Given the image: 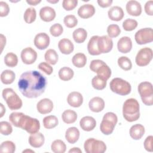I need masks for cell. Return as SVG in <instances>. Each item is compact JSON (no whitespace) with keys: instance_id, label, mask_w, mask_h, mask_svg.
<instances>
[{"instance_id":"cell-55","label":"cell","mask_w":153,"mask_h":153,"mask_svg":"<svg viewBox=\"0 0 153 153\" xmlns=\"http://www.w3.org/2000/svg\"><path fill=\"white\" fill-rule=\"evenodd\" d=\"M41 2V0H26V2L30 5H36L38 4Z\"/></svg>"},{"instance_id":"cell-11","label":"cell","mask_w":153,"mask_h":153,"mask_svg":"<svg viewBox=\"0 0 153 153\" xmlns=\"http://www.w3.org/2000/svg\"><path fill=\"white\" fill-rule=\"evenodd\" d=\"M134 39L139 45L146 44L153 41V30L151 27L143 28L136 32Z\"/></svg>"},{"instance_id":"cell-38","label":"cell","mask_w":153,"mask_h":153,"mask_svg":"<svg viewBox=\"0 0 153 153\" xmlns=\"http://www.w3.org/2000/svg\"><path fill=\"white\" fill-rule=\"evenodd\" d=\"M5 64L11 68L15 67L18 63V58L16 54L13 53H8L4 57Z\"/></svg>"},{"instance_id":"cell-13","label":"cell","mask_w":153,"mask_h":153,"mask_svg":"<svg viewBox=\"0 0 153 153\" xmlns=\"http://www.w3.org/2000/svg\"><path fill=\"white\" fill-rule=\"evenodd\" d=\"M21 59L22 62L26 65H31L33 63L37 58V53L31 47H26L21 52Z\"/></svg>"},{"instance_id":"cell-29","label":"cell","mask_w":153,"mask_h":153,"mask_svg":"<svg viewBox=\"0 0 153 153\" xmlns=\"http://www.w3.org/2000/svg\"><path fill=\"white\" fill-rule=\"evenodd\" d=\"M62 118L63 122L66 124L74 123L77 119V114L74 111L68 109L62 113Z\"/></svg>"},{"instance_id":"cell-15","label":"cell","mask_w":153,"mask_h":153,"mask_svg":"<svg viewBox=\"0 0 153 153\" xmlns=\"http://www.w3.org/2000/svg\"><path fill=\"white\" fill-rule=\"evenodd\" d=\"M36 108L40 114H47L52 111L53 109V103L50 99L44 98L38 102Z\"/></svg>"},{"instance_id":"cell-59","label":"cell","mask_w":153,"mask_h":153,"mask_svg":"<svg viewBox=\"0 0 153 153\" xmlns=\"http://www.w3.org/2000/svg\"><path fill=\"white\" fill-rule=\"evenodd\" d=\"M34 152V151H32V150H28V149H26V150H25V151H23V152Z\"/></svg>"},{"instance_id":"cell-41","label":"cell","mask_w":153,"mask_h":153,"mask_svg":"<svg viewBox=\"0 0 153 153\" xmlns=\"http://www.w3.org/2000/svg\"><path fill=\"white\" fill-rule=\"evenodd\" d=\"M118 66L124 71H129L132 68V63L130 59L126 56H121L118 59Z\"/></svg>"},{"instance_id":"cell-40","label":"cell","mask_w":153,"mask_h":153,"mask_svg":"<svg viewBox=\"0 0 153 153\" xmlns=\"http://www.w3.org/2000/svg\"><path fill=\"white\" fill-rule=\"evenodd\" d=\"M24 115L22 112H12L9 116V120L14 126L20 127V124Z\"/></svg>"},{"instance_id":"cell-24","label":"cell","mask_w":153,"mask_h":153,"mask_svg":"<svg viewBox=\"0 0 153 153\" xmlns=\"http://www.w3.org/2000/svg\"><path fill=\"white\" fill-rule=\"evenodd\" d=\"M45 141V138L40 132L31 134L29 137V143L30 145L33 148H39L42 146Z\"/></svg>"},{"instance_id":"cell-3","label":"cell","mask_w":153,"mask_h":153,"mask_svg":"<svg viewBox=\"0 0 153 153\" xmlns=\"http://www.w3.org/2000/svg\"><path fill=\"white\" fill-rule=\"evenodd\" d=\"M2 95L11 110L19 109L22 106L21 99L12 88H6L4 89Z\"/></svg>"},{"instance_id":"cell-57","label":"cell","mask_w":153,"mask_h":153,"mask_svg":"<svg viewBox=\"0 0 153 153\" xmlns=\"http://www.w3.org/2000/svg\"><path fill=\"white\" fill-rule=\"evenodd\" d=\"M0 106H1V116L0 117H2L3 115H4V114L5 112V107L4 106L3 104L2 103H1L0 104Z\"/></svg>"},{"instance_id":"cell-4","label":"cell","mask_w":153,"mask_h":153,"mask_svg":"<svg viewBox=\"0 0 153 153\" xmlns=\"http://www.w3.org/2000/svg\"><path fill=\"white\" fill-rule=\"evenodd\" d=\"M117 121L118 118L116 114L111 112L106 113L103 117L102 121L100 125L101 132L105 135L111 134L114 131Z\"/></svg>"},{"instance_id":"cell-2","label":"cell","mask_w":153,"mask_h":153,"mask_svg":"<svg viewBox=\"0 0 153 153\" xmlns=\"http://www.w3.org/2000/svg\"><path fill=\"white\" fill-rule=\"evenodd\" d=\"M139 104L137 100L133 98L127 99L123 106V115L125 120L128 122L137 120L140 117Z\"/></svg>"},{"instance_id":"cell-42","label":"cell","mask_w":153,"mask_h":153,"mask_svg":"<svg viewBox=\"0 0 153 153\" xmlns=\"http://www.w3.org/2000/svg\"><path fill=\"white\" fill-rule=\"evenodd\" d=\"M16 150L15 144L10 140L3 142L1 145L0 151L1 152L13 153Z\"/></svg>"},{"instance_id":"cell-26","label":"cell","mask_w":153,"mask_h":153,"mask_svg":"<svg viewBox=\"0 0 153 153\" xmlns=\"http://www.w3.org/2000/svg\"><path fill=\"white\" fill-rule=\"evenodd\" d=\"M79 137V131L75 127L68 128L65 133V138L69 143H75Z\"/></svg>"},{"instance_id":"cell-23","label":"cell","mask_w":153,"mask_h":153,"mask_svg":"<svg viewBox=\"0 0 153 153\" xmlns=\"http://www.w3.org/2000/svg\"><path fill=\"white\" fill-rule=\"evenodd\" d=\"M58 47L60 52L64 54H71L74 49L73 43L67 38H63L59 41Z\"/></svg>"},{"instance_id":"cell-39","label":"cell","mask_w":153,"mask_h":153,"mask_svg":"<svg viewBox=\"0 0 153 153\" xmlns=\"http://www.w3.org/2000/svg\"><path fill=\"white\" fill-rule=\"evenodd\" d=\"M36 17V12L34 8H27L24 13V20L27 23H33Z\"/></svg>"},{"instance_id":"cell-34","label":"cell","mask_w":153,"mask_h":153,"mask_svg":"<svg viewBox=\"0 0 153 153\" xmlns=\"http://www.w3.org/2000/svg\"><path fill=\"white\" fill-rule=\"evenodd\" d=\"M74 75L72 69L68 67H63L59 71V76L62 81H69L71 79Z\"/></svg>"},{"instance_id":"cell-28","label":"cell","mask_w":153,"mask_h":153,"mask_svg":"<svg viewBox=\"0 0 153 153\" xmlns=\"http://www.w3.org/2000/svg\"><path fill=\"white\" fill-rule=\"evenodd\" d=\"M99 36H93L89 40L87 44V50L88 53L92 56H97L100 54L97 48V41Z\"/></svg>"},{"instance_id":"cell-18","label":"cell","mask_w":153,"mask_h":153,"mask_svg":"<svg viewBox=\"0 0 153 153\" xmlns=\"http://www.w3.org/2000/svg\"><path fill=\"white\" fill-rule=\"evenodd\" d=\"M117 48L120 52L122 53H127L131 50L132 42L128 36H123L118 41Z\"/></svg>"},{"instance_id":"cell-6","label":"cell","mask_w":153,"mask_h":153,"mask_svg":"<svg viewBox=\"0 0 153 153\" xmlns=\"http://www.w3.org/2000/svg\"><path fill=\"white\" fill-rule=\"evenodd\" d=\"M138 92L143 103L147 106H151L153 103L152 84L148 81L140 82L137 87Z\"/></svg>"},{"instance_id":"cell-50","label":"cell","mask_w":153,"mask_h":153,"mask_svg":"<svg viewBox=\"0 0 153 153\" xmlns=\"http://www.w3.org/2000/svg\"><path fill=\"white\" fill-rule=\"evenodd\" d=\"M10 11V8L7 3L4 1L0 2V16L5 17L7 16Z\"/></svg>"},{"instance_id":"cell-36","label":"cell","mask_w":153,"mask_h":153,"mask_svg":"<svg viewBox=\"0 0 153 153\" xmlns=\"http://www.w3.org/2000/svg\"><path fill=\"white\" fill-rule=\"evenodd\" d=\"M43 125L45 128L51 129L56 127L58 124L59 121L57 118L54 115H49L44 118Z\"/></svg>"},{"instance_id":"cell-10","label":"cell","mask_w":153,"mask_h":153,"mask_svg":"<svg viewBox=\"0 0 153 153\" xmlns=\"http://www.w3.org/2000/svg\"><path fill=\"white\" fill-rule=\"evenodd\" d=\"M152 50L148 47L141 48L137 53L135 62L137 65L139 66H145L148 65L152 59Z\"/></svg>"},{"instance_id":"cell-54","label":"cell","mask_w":153,"mask_h":153,"mask_svg":"<svg viewBox=\"0 0 153 153\" xmlns=\"http://www.w3.org/2000/svg\"><path fill=\"white\" fill-rule=\"evenodd\" d=\"M1 52L3 50V48H4V47L5 45V44H6V38L5 36L2 35V34H1Z\"/></svg>"},{"instance_id":"cell-9","label":"cell","mask_w":153,"mask_h":153,"mask_svg":"<svg viewBox=\"0 0 153 153\" xmlns=\"http://www.w3.org/2000/svg\"><path fill=\"white\" fill-rule=\"evenodd\" d=\"M84 148L87 153H103L106 150V146L103 141L94 138L87 139Z\"/></svg>"},{"instance_id":"cell-22","label":"cell","mask_w":153,"mask_h":153,"mask_svg":"<svg viewBox=\"0 0 153 153\" xmlns=\"http://www.w3.org/2000/svg\"><path fill=\"white\" fill-rule=\"evenodd\" d=\"M90 109L94 112H99L105 108V102L100 97H93L88 103Z\"/></svg>"},{"instance_id":"cell-31","label":"cell","mask_w":153,"mask_h":153,"mask_svg":"<svg viewBox=\"0 0 153 153\" xmlns=\"http://www.w3.org/2000/svg\"><path fill=\"white\" fill-rule=\"evenodd\" d=\"M16 78L15 73L11 70H5L1 74V81L4 84H10Z\"/></svg>"},{"instance_id":"cell-27","label":"cell","mask_w":153,"mask_h":153,"mask_svg":"<svg viewBox=\"0 0 153 153\" xmlns=\"http://www.w3.org/2000/svg\"><path fill=\"white\" fill-rule=\"evenodd\" d=\"M145 133V127L140 124L132 126L130 129V136L134 140H139L142 137Z\"/></svg>"},{"instance_id":"cell-16","label":"cell","mask_w":153,"mask_h":153,"mask_svg":"<svg viewBox=\"0 0 153 153\" xmlns=\"http://www.w3.org/2000/svg\"><path fill=\"white\" fill-rule=\"evenodd\" d=\"M126 8L128 14L131 16H139L142 13L141 5L137 1L131 0L128 1Z\"/></svg>"},{"instance_id":"cell-19","label":"cell","mask_w":153,"mask_h":153,"mask_svg":"<svg viewBox=\"0 0 153 153\" xmlns=\"http://www.w3.org/2000/svg\"><path fill=\"white\" fill-rule=\"evenodd\" d=\"M39 16L42 20L49 22L53 20L56 17V11L50 7H44L39 11Z\"/></svg>"},{"instance_id":"cell-17","label":"cell","mask_w":153,"mask_h":153,"mask_svg":"<svg viewBox=\"0 0 153 153\" xmlns=\"http://www.w3.org/2000/svg\"><path fill=\"white\" fill-rule=\"evenodd\" d=\"M67 102L71 106L78 108L82 104L83 97L80 93L77 91H72L68 96Z\"/></svg>"},{"instance_id":"cell-37","label":"cell","mask_w":153,"mask_h":153,"mask_svg":"<svg viewBox=\"0 0 153 153\" xmlns=\"http://www.w3.org/2000/svg\"><path fill=\"white\" fill-rule=\"evenodd\" d=\"M45 61L51 65H56L58 61V54L57 52L53 49H48L45 53Z\"/></svg>"},{"instance_id":"cell-5","label":"cell","mask_w":153,"mask_h":153,"mask_svg":"<svg viewBox=\"0 0 153 153\" xmlns=\"http://www.w3.org/2000/svg\"><path fill=\"white\" fill-rule=\"evenodd\" d=\"M112 91L121 96H126L131 92V85L127 81L120 78H115L109 84Z\"/></svg>"},{"instance_id":"cell-8","label":"cell","mask_w":153,"mask_h":153,"mask_svg":"<svg viewBox=\"0 0 153 153\" xmlns=\"http://www.w3.org/2000/svg\"><path fill=\"white\" fill-rule=\"evenodd\" d=\"M20 128L26 130L30 134H33L38 132L40 128V123L36 118L30 117L25 114L21 120Z\"/></svg>"},{"instance_id":"cell-49","label":"cell","mask_w":153,"mask_h":153,"mask_svg":"<svg viewBox=\"0 0 153 153\" xmlns=\"http://www.w3.org/2000/svg\"><path fill=\"white\" fill-rule=\"evenodd\" d=\"M38 68L45 72L47 75H51L53 71V68L47 62L40 63L38 66Z\"/></svg>"},{"instance_id":"cell-52","label":"cell","mask_w":153,"mask_h":153,"mask_svg":"<svg viewBox=\"0 0 153 153\" xmlns=\"http://www.w3.org/2000/svg\"><path fill=\"white\" fill-rule=\"evenodd\" d=\"M145 11L149 16L153 15V1H147L145 5Z\"/></svg>"},{"instance_id":"cell-53","label":"cell","mask_w":153,"mask_h":153,"mask_svg":"<svg viewBox=\"0 0 153 153\" xmlns=\"http://www.w3.org/2000/svg\"><path fill=\"white\" fill-rule=\"evenodd\" d=\"M112 0H97L99 5L102 8H106L109 7L112 4Z\"/></svg>"},{"instance_id":"cell-47","label":"cell","mask_w":153,"mask_h":153,"mask_svg":"<svg viewBox=\"0 0 153 153\" xmlns=\"http://www.w3.org/2000/svg\"><path fill=\"white\" fill-rule=\"evenodd\" d=\"M63 31V28L60 23H55L50 28V32L51 35L54 37L59 36L62 35Z\"/></svg>"},{"instance_id":"cell-30","label":"cell","mask_w":153,"mask_h":153,"mask_svg":"<svg viewBox=\"0 0 153 153\" xmlns=\"http://www.w3.org/2000/svg\"><path fill=\"white\" fill-rule=\"evenodd\" d=\"M72 36L76 43H82L87 38V33L84 29L79 27L73 32Z\"/></svg>"},{"instance_id":"cell-48","label":"cell","mask_w":153,"mask_h":153,"mask_svg":"<svg viewBox=\"0 0 153 153\" xmlns=\"http://www.w3.org/2000/svg\"><path fill=\"white\" fill-rule=\"evenodd\" d=\"M78 4L77 0H63L62 2V7L66 11L74 10Z\"/></svg>"},{"instance_id":"cell-43","label":"cell","mask_w":153,"mask_h":153,"mask_svg":"<svg viewBox=\"0 0 153 153\" xmlns=\"http://www.w3.org/2000/svg\"><path fill=\"white\" fill-rule=\"evenodd\" d=\"M137 26V22L132 19H127L123 23V27L126 31H131Z\"/></svg>"},{"instance_id":"cell-33","label":"cell","mask_w":153,"mask_h":153,"mask_svg":"<svg viewBox=\"0 0 153 153\" xmlns=\"http://www.w3.org/2000/svg\"><path fill=\"white\" fill-rule=\"evenodd\" d=\"M106 81L107 80L103 77L96 75L91 80V84L94 88L98 90H101L106 87L107 84Z\"/></svg>"},{"instance_id":"cell-12","label":"cell","mask_w":153,"mask_h":153,"mask_svg":"<svg viewBox=\"0 0 153 153\" xmlns=\"http://www.w3.org/2000/svg\"><path fill=\"white\" fill-rule=\"evenodd\" d=\"M113 47V41L107 35L99 36L97 41V48L100 54L107 53L111 51Z\"/></svg>"},{"instance_id":"cell-44","label":"cell","mask_w":153,"mask_h":153,"mask_svg":"<svg viewBox=\"0 0 153 153\" xmlns=\"http://www.w3.org/2000/svg\"><path fill=\"white\" fill-rule=\"evenodd\" d=\"M121 32L120 27L115 24H112L108 26L107 28V33L109 38H115L118 36Z\"/></svg>"},{"instance_id":"cell-1","label":"cell","mask_w":153,"mask_h":153,"mask_svg":"<svg viewBox=\"0 0 153 153\" xmlns=\"http://www.w3.org/2000/svg\"><path fill=\"white\" fill-rule=\"evenodd\" d=\"M46 85V78L36 71L23 72L18 81L19 90L24 96L29 99L40 96L44 92Z\"/></svg>"},{"instance_id":"cell-56","label":"cell","mask_w":153,"mask_h":153,"mask_svg":"<svg viewBox=\"0 0 153 153\" xmlns=\"http://www.w3.org/2000/svg\"><path fill=\"white\" fill-rule=\"evenodd\" d=\"M69 152H75V153H82V151L79 148H76V147H74L72 149H71L69 151Z\"/></svg>"},{"instance_id":"cell-45","label":"cell","mask_w":153,"mask_h":153,"mask_svg":"<svg viewBox=\"0 0 153 153\" xmlns=\"http://www.w3.org/2000/svg\"><path fill=\"white\" fill-rule=\"evenodd\" d=\"M65 26L69 28H72L75 27L78 23V20L74 15H67L63 19Z\"/></svg>"},{"instance_id":"cell-7","label":"cell","mask_w":153,"mask_h":153,"mask_svg":"<svg viewBox=\"0 0 153 153\" xmlns=\"http://www.w3.org/2000/svg\"><path fill=\"white\" fill-rule=\"evenodd\" d=\"M90 69L94 72L97 73V75L100 76L108 80L111 75L110 68L101 60H93L90 62Z\"/></svg>"},{"instance_id":"cell-14","label":"cell","mask_w":153,"mask_h":153,"mask_svg":"<svg viewBox=\"0 0 153 153\" xmlns=\"http://www.w3.org/2000/svg\"><path fill=\"white\" fill-rule=\"evenodd\" d=\"M50 41V37L47 33H39L34 38V45L38 49L44 50L49 45Z\"/></svg>"},{"instance_id":"cell-20","label":"cell","mask_w":153,"mask_h":153,"mask_svg":"<svg viewBox=\"0 0 153 153\" xmlns=\"http://www.w3.org/2000/svg\"><path fill=\"white\" fill-rule=\"evenodd\" d=\"M95 13L94 6L90 4H84L78 10V16L82 19H88L92 17Z\"/></svg>"},{"instance_id":"cell-25","label":"cell","mask_w":153,"mask_h":153,"mask_svg":"<svg viewBox=\"0 0 153 153\" xmlns=\"http://www.w3.org/2000/svg\"><path fill=\"white\" fill-rule=\"evenodd\" d=\"M108 15L111 20L120 21L123 19L124 14L122 8L118 6H114L108 10Z\"/></svg>"},{"instance_id":"cell-21","label":"cell","mask_w":153,"mask_h":153,"mask_svg":"<svg viewBox=\"0 0 153 153\" xmlns=\"http://www.w3.org/2000/svg\"><path fill=\"white\" fill-rule=\"evenodd\" d=\"M79 125L83 130L90 131L95 128L96 126V122L93 117L85 116L81 119L79 121Z\"/></svg>"},{"instance_id":"cell-51","label":"cell","mask_w":153,"mask_h":153,"mask_svg":"<svg viewBox=\"0 0 153 153\" xmlns=\"http://www.w3.org/2000/svg\"><path fill=\"white\" fill-rule=\"evenodd\" d=\"M152 136H149L144 141V148L147 151H152Z\"/></svg>"},{"instance_id":"cell-32","label":"cell","mask_w":153,"mask_h":153,"mask_svg":"<svg viewBox=\"0 0 153 153\" xmlns=\"http://www.w3.org/2000/svg\"><path fill=\"white\" fill-rule=\"evenodd\" d=\"M72 62L73 65L76 68H82L87 63V57L84 54L78 53L73 56Z\"/></svg>"},{"instance_id":"cell-58","label":"cell","mask_w":153,"mask_h":153,"mask_svg":"<svg viewBox=\"0 0 153 153\" xmlns=\"http://www.w3.org/2000/svg\"><path fill=\"white\" fill-rule=\"evenodd\" d=\"M47 2H50L51 4H55V3H57L59 2V0H56V1H50V0H47Z\"/></svg>"},{"instance_id":"cell-46","label":"cell","mask_w":153,"mask_h":153,"mask_svg":"<svg viewBox=\"0 0 153 153\" xmlns=\"http://www.w3.org/2000/svg\"><path fill=\"white\" fill-rule=\"evenodd\" d=\"M0 127L1 133L3 135H9L13 131V128L11 125L7 121H1Z\"/></svg>"},{"instance_id":"cell-35","label":"cell","mask_w":153,"mask_h":153,"mask_svg":"<svg viewBox=\"0 0 153 153\" xmlns=\"http://www.w3.org/2000/svg\"><path fill=\"white\" fill-rule=\"evenodd\" d=\"M51 149L54 153H64L66 151V146L63 141L60 139H57L52 142Z\"/></svg>"}]
</instances>
